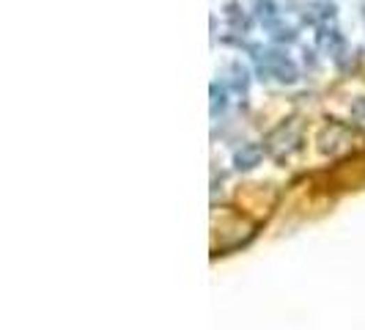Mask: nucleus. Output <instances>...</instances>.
Segmentation results:
<instances>
[{"label": "nucleus", "instance_id": "1", "mask_svg": "<svg viewBox=\"0 0 365 330\" xmlns=\"http://www.w3.org/2000/svg\"><path fill=\"white\" fill-rule=\"evenodd\" d=\"M256 61H258V69L264 75H272V77L283 80V83H294L297 80V66L286 55H280L274 50H256Z\"/></svg>", "mask_w": 365, "mask_h": 330}, {"label": "nucleus", "instance_id": "2", "mask_svg": "<svg viewBox=\"0 0 365 330\" xmlns=\"http://www.w3.org/2000/svg\"><path fill=\"white\" fill-rule=\"evenodd\" d=\"M308 17H311V22H316V20H324V22H327V20L335 17V6H329V3H319V6L311 8Z\"/></svg>", "mask_w": 365, "mask_h": 330}]
</instances>
